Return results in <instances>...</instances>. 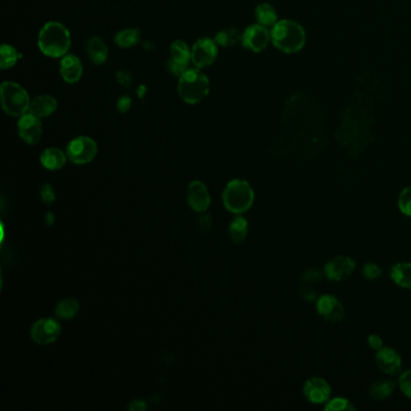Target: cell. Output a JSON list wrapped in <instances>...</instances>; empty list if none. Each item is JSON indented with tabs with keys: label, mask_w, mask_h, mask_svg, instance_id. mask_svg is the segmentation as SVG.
Instances as JSON below:
<instances>
[{
	"label": "cell",
	"mask_w": 411,
	"mask_h": 411,
	"mask_svg": "<svg viewBox=\"0 0 411 411\" xmlns=\"http://www.w3.org/2000/svg\"><path fill=\"white\" fill-rule=\"evenodd\" d=\"M318 313L327 322L338 323L345 316L343 304L332 294H323L316 300Z\"/></svg>",
	"instance_id": "14"
},
{
	"label": "cell",
	"mask_w": 411,
	"mask_h": 411,
	"mask_svg": "<svg viewBox=\"0 0 411 411\" xmlns=\"http://www.w3.org/2000/svg\"><path fill=\"white\" fill-rule=\"evenodd\" d=\"M187 201L191 206L192 210L203 214L206 212L211 204L210 192L206 186V184L196 180L192 181L187 188Z\"/></svg>",
	"instance_id": "15"
},
{
	"label": "cell",
	"mask_w": 411,
	"mask_h": 411,
	"mask_svg": "<svg viewBox=\"0 0 411 411\" xmlns=\"http://www.w3.org/2000/svg\"><path fill=\"white\" fill-rule=\"evenodd\" d=\"M324 273H321L318 269H309L302 275V281L305 284H318L322 280Z\"/></svg>",
	"instance_id": "33"
},
{
	"label": "cell",
	"mask_w": 411,
	"mask_h": 411,
	"mask_svg": "<svg viewBox=\"0 0 411 411\" xmlns=\"http://www.w3.org/2000/svg\"><path fill=\"white\" fill-rule=\"evenodd\" d=\"M86 52L89 58L96 65H102L107 62L109 57V49L102 38L92 36L86 44Z\"/></svg>",
	"instance_id": "20"
},
{
	"label": "cell",
	"mask_w": 411,
	"mask_h": 411,
	"mask_svg": "<svg viewBox=\"0 0 411 411\" xmlns=\"http://www.w3.org/2000/svg\"><path fill=\"white\" fill-rule=\"evenodd\" d=\"M362 273L366 279L374 281V280L379 279L381 276L382 271L381 268L377 263L369 262V263H366L364 267H363Z\"/></svg>",
	"instance_id": "31"
},
{
	"label": "cell",
	"mask_w": 411,
	"mask_h": 411,
	"mask_svg": "<svg viewBox=\"0 0 411 411\" xmlns=\"http://www.w3.org/2000/svg\"><path fill=\"white\" fill-rule=\"evenodd\" d=\"M132 98L129 96H122L121 98H118L116 109L120 113H127L132 108Z\"/></svg>",
	"instance_id": "35"
},
{
	"label": "cell",
	"mask_w": 411,
	"mask_h": 411,
	"mask_svg": "<svg viewBox=\"0 0 411 411\" xmlns=\"http://www.w3.org/2000/svg\"><path fill=\"white\" fill-rule=\"evenodd\" d=\"M271 43L284 54H296L303 49L307 41V33L298 22L292 20L278 21L271 27Z\"/></svg>",
	"instance_id": "2"
},
{
	"label": "cell",
	"mask_w": 411,
	"mask_h": 411,
	"mask_svg": "<svg viewBox=\"0 0 411 411\" xmlns=\"http://www.w3.org/2000/svg\"><path fill=\"white\" fill-rule=\"evenodd\" d=\"M62 333V327L54 318H41L30 328V337L39 345L54 343Z\"/></svg>",
	"instance_id": "10"
},
{
	"label": "cell",
	"mask_w": 411,
	"mask_h": 411,
	"mask_svg": "<svg viewBox=\"0 0 411 411\" xmlns=\"http://www.w3.org/2000/svg\"><path fill=\"white\" fill-rule=\"evenodd\" d=\"M302 296H303V298L305 300H308V302H313V300H316L318 299V293H316V291H313V289H304L302 291Z\"/></svg>",
	"instance_id": "38"
},
{
	"label": "cell",
	"mask_w": 411,
	"mask_h": 411,
	"mask_svg": "<svg viewBox=\"0 0 411 411\" xmlns=\"http://www.w3.org/2000/svg\"><path fill=\"white\" fill-rule=\"evenodd\" d=\"M17 133L25 144L28 145L38 144L43 137L41 118L35 116L30 111L22 115L17 122Z\"/></svg>",
	"instance_id": "11"
},
{
	"label": "cell",
	"mask_w": 411,
	"mask_h": 411,
	"mask_svg": "<svg viewBox=\"0 0 411 411\" xmlns=\"http://www.w3.org/2000/svg\"><path fill=\"white\" fill-rule=\"evenodd\" d=\"M58 103L56 98L49 94H41L32 99L30 102V113L39 118H46L51 116L57 110Z\"/></svg>",
	"instance_id": "18"
},
{
	"label": "cell",
	"mask_w": 411,
	"mask_h": 411,
	"mask_svg": "<svg viewBox=\"0 0 411 411\" xmlns=\"http://www.w3.org/2000/svg\"><path fill=\"white\" fill-rule=\"evenodd\" d=\"M398 209L401 214L411 217V186H408L398 197Z\"/></svg>",
	"instance_id": "30"
},
{
	"label": "cell",
	"mask_w": 411,
	"mask_h": 411,
	"mask_svg": "<svg viewBox=\"0 0 411 411\" xmlns=\"http://www.w3.org/2000/svg\"><path fill=\"white\" fill-rule=\"evenodd\" d=\"M356 269V262L346 256H337L323 267L324 276L331 281H343L348 279Z\"/></svg>",
	"instance_id": "13"
},
{
	"label": "cell",
	"mask_w": 411,
	"mask_h": 411,
	"mask_svg": "<svg viewBox=\"0 0 411 411\" xmlns=\"http://www.w3.org/2000/svg\"><path fill=\"white\" fill-rule=\"evenodd\" d=\"M255 16L257 23L265 25L267 28L274 27L278 23V21H279L276 9L271 4H269V3H262V4L257 6L256 8Z\"/></svg>",
	"instance_id": "22"
},
{
	"label": "cell",
	"mask_w": 411,
	"mask_h": 411,
	"mask_svg": "<svg viewBox=\"0 0 411 411\" xmlns=\"http://www.w3.org/2000/svg\"><path fill=\"white\" fill-rule=\"evenodd\" d=\"M78 310H80V304L78 300L67 298L57 304L54 313H56V316L60 320H71L78 315Z\"/></svg>",
	"instance_id": "26"
},
{
	"label": "cell",
	"mask_w": 411,
	"mask_h": 411,
	"mask_svg": "<svg viewBox=\"0 0 411 411\" xmlns=\"http://www.w3.org/2000/svg\"><path fill=\"white\" fill-rule=\"evenodd\" d=\"M391 279L401 289H411V263L401 262L393 265L391 269Z\"/></svg>",
	"instance_id": "21"
},
{
	"label": "cell",
	"mask_w": 411,
	"mask_h": 411,
	"mask_svg": "<svg viewBox=\"0 0 411 411\" xmlns=\"http://www.w3.org/2000/svg\"><path fill=\"white\" fill-rule=\"evenodd\" d=\"M98 153V144L92 137H78L69 142L67 156L70 162L78 166H84L93 161Z\"/></svg>",
	"instance_id": "6"
},
{
	"label": "cell",
	"mask_w": 411,
	"mask_h": 411,
	"mask_svg": "<svg viewBox=\"0 0 411 411\" xmlns=\"http://www.w3.org/2000/svg\"><path fill=\"white\" fill-rule=\"evenodd\" d=\"M192 63L196 68L204 69L215 63L219 56V45L215 39L201 38L191 47Z\"/></svg>",
	"instance_id": "7"
},
{
	"label": "cell",
	"mask_w": 411,
	"mask_h": 411,
	"mask_svg": "<svg viewBox=\"0 0 411 411\" xmlns=\"http://www.w3.org/2000/svg\"><path fill=\"white\" fill-rule=\"evenodd\" d=\"M326 411H345L356 410V406H353V401H348V398L344 397H334L324 404Z\"/></svg>",
	"instance_id": "29"
},
{
	"label": "cell",
	"mask_w": 411,
	"mask_h": 411,
	"mask_svg": "<svg viewBox=\"0 0 411 411\" xmlns=\"http://www.w3.org/2000/svg\"><path fill=\"white\" fill-rule=\"evenodd\" d=\"M59 73L67 84H76L82 78L84 67L78 57L68 54L60 59Z\"/></svg>",
	"instance_id": "17"
},
{
	"label": "cell",
	"mask_w": 411,
	"mask_h": 411,
	"mask_svg": "<svg viewBox=\"0 0 411 411\" xmlns=\"http://www.w3.org/2000/svg\"><path fill=\"white\" fill-rule=\"evenodd\" d=\"M368 345H369V348H373V350L379 351L380 348H384V340H382L381 337H379L377 334H372V335L368 337Z\"/></svg>",
	"instance_id": "36"
},
{
	"label": "cell",
	"mask_w": 411,
	"mask_h": 411,
	"mask_svg": "<svg viewBox=\"0 0 411 411\" xmlns=\"http://www.w3.org/2000/svg\"><path fill=\"white\" fill-rule=\"evenodd\" d=\"M398 385H399L401 391L404 393V396L411 399V369L401 373L399 380H398Z\"/></svg>",
	"instance_id": "32"
},
{
	"label": "cell",
	"mask_w": 411,
	"mask_h": 411,
	"mask_svg": "<svg viewBox=\"0 0 411 411\" xmlns=\"http://www.w3.org/2000/svg\"><path fill=\"white\" fill-rule=\"evenodd\" d=\"M270 41H271L270 30L260 23L249 25L244 30L243 38H241V44L245 49L256 52V54L265 51L268 47Z\"/></svg>",
	"instance_id": "9"
},
{
	"label": "cell",
	"mask_w": 411,
	"mask_h": 411,
	"mask_svg": "<svg viewBox=\"0 0 411 411\" xmlns=\"http://www.w3.org/2000/svg\"><path fill=\"white\" fill-rule=\"evenodd\" d=\"M303 395L309 403L320 406V404H326L331 399L332 388L327 380H324L322 377H310L304 382Z\"/></svg>",
	"instance_id": "12"
},
{
	"label": "cell",
	"mask_w": 411,
	"mask_h": 411,
	"mask_svg": "<svg viewBox=\"0 0 411 411\" xmlns=\"http://www.w3.org/2000/svg\"><path fill=\"white\" fill-rule=\"evenodd\" d=\"M395 390H396V384L391 380L374 382L369 388V397L374 401H384L388 397H391Z\"/></svg>",
	"instance_id": "25"
},
{
	"label": "cell",
	"mask_w": 411,
	"mask_h": 411,
	"mask_svg": "<svg viewBox=\"0 0 411 411\" xmlns=\"http://www.w3.org/2000/svg\"><path fill=\"white\" fill-rule=\"evenodd\" d=\"M241 38H243V34L236 28H225V30H220L216 34L215 41L216 44L221 47L228 49L241 41Z\"/></svg>",
	"instance_id": "27"
},
{
	"label": "cell",
	"mask_w": 411,
	"mask_h": 411,
	"mask_svg": "<svg viewBox=\"0 0 411 411\" xmlns=\"http://www.w3.org/2000/svg\"><path fill=\"white\" fill-rule=\"evenodd\" d=\"M140 30L137 28H126L116 33L113 41L121 49H131L140 41Z\"/></svg>",
	"instance_id": "23"
},
{
	"label": "cell",
	"mask_w": 411,
	"mask_h": 411,
	"mask_svg": "<svg viewBox=\"0 0 411 411\" xmlns=\"http://www.w3.org/2000/svg\"><path fill=\"white\" fill-rule=\"evenodd\" d=\"M40 196H41V199H43L45 204H51V203H54V199H56L54 188H52V186L49 185V184H45L44 186L41 187Z\"/></svg>",
	"instance_id": "34"
},
{
	"label": "cell",
	"mask_w": 411,
	"mask_h": 411,
	"mask_svg": "<svg viewBox=\"0 0 411 411\" xmlns=\"http://www.w3.org/2000/svg\"><path fill=\"white\" fill-rule=\"evenodd\" d=\"M177 92L185 103H201L210 93V81L201 69H187L179 76Z\"/></svg>",
	"instance_id": "3"
},
{
	"label": "cell",
	"mask_w": 411,
	"mask_h": 411,
	"mask_svg": "<svg viewBox=\"0 0 411 411\" xmlns=\"http://www.w3.org/2000/svg\"><path fill=\"white\" fill-rule=\"evenodd\" d=\"M249 232V222L241 216H236L234 220L230 222V239L234 244H241L247 236Z\"/></svg>",
	"instance_id": "24"
},
{
	"label": "cell",
	"mask_w": 411,
	"mask_h": 411,
	"mask_svg": "<svg viewBox=\"0 0 411 411\" xmlns=\"http://www.w3.org/2000/svg\"><path fill=\"white\" fill-rule=\"evenodd\" d=\"M191 62V47L184 40H175L172 43L168 58L169 71L175 76H181L187 69H190Z\"/></svg>",
	"instance_id": "8"
},
{
	"label": "cell",
	"mask_w": 411,
	"mask_h": 411,
	"mask_svg": "<svg viewBox=\"0 0 411 411\" xmlns=\"http://www.w3.org/2000/svg\"><path fill=\"white\" fill-rule=\"evenodd\" d=\"M67 161H68L67 152L64 153L60 148H57V147L46 148L40 156L41 166L47 170H59L65 166Z\"/></svg>",
	"instance_id": "19"
},
{
	"label": "cell",
	"mask_w": 411,
	"mask_h": 411,
	"mask_svg": "<svg viewBox=\"0 0 411 411\" xmlns=\"http://www.w3.org/2000/svg\"><path fill=\"white\" fill-rule=\"evenodd\" d=\"M20 54L11 45H1L0 47V68L3 70L12 68L20 59Z\"/></svg>",
	"instance_id": "28"
},
{
	"label": "cell",
	"mask_w": 411,
	"mask_h": 411,
	"mask_svg": "<svg viewBox=\"0 0 411 411\" xmlns=\"http://www.w3.org/2000/svg\"><path fill=\"white\" fill-rule=\"evenodd\" d=\"M116 76H118V82L122 84L123 86H129L132 82V78L129 76V74L126 73V71H118Z\"/></svg>",
	"instance_id": "37"
},
{
	"label": "cell",
	"mask_w": 411,
	"mask_h": 411,
	"mask_svg": "<svg viewBox=\"0 0 411 411\" xmlns=\"http://www.w3.org/2000/svg\"><path fill=\"white\" fill-rule=\"evenodd\" d=\"M377 366L384 374L396 377L401 372V357L395 348H384L377 351Z\"/></svg>",
	"instance_id": "16"
},
{
	"label": "cell",
	"mask_w": 411,
	"mask_h": 411,
	"mask_svg": "<svg viewBox=\"0 0 411 411\" xmlns=\"http://www.w3.org/2000/svg\"><path fill=\"white\" fill-rule=\"evenodd\" d=\"M71 46V35L68 28L56 21L45 23L38 36V47L51 58H62Z\"/></svg>",
	"instance_id": "1"
},
{
	"label": "cell",
	"mask_w": 411,
	"mask_h": 411,
	"mask_svg": "<svg viewBox=\"0 0 411 411\" xmlns=\"http://www.w3.org/2000/svg\"><path fill=\"white\" fill-rule=\"evenodd\" d=\"M222 201L227 210L235 215H240L250 210L255 201V192L249 182L235 179L223 190Z\"/></svg>",
	"instance_id": "4"
},
{
	"label": "cell",
	"mask_w": 411,
	"mask_h": 411,
	"mask_svg": "<svg viewBox=\"0 0 411 411\" xmlns=\"http://www.w3.org/2000/svg\"><path fill=\"white\" fill-rule=\"evenodd\" d=\"M1 107L9 116L21 118L30 111V94L21 85L5 81L0 87Z\"/></svg>",
	"instance_id": "5"
}]
</instances>
